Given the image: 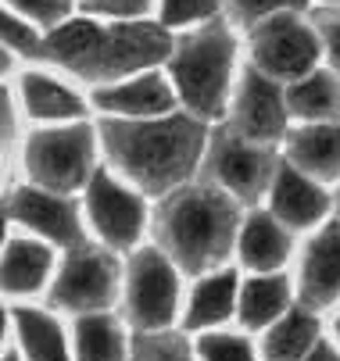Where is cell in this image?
<instances>
[{
	"mask_svg": "<svg viewBox=\"0 0 340 361\" xmlns=\"http://www.w3.org/2000/svg\"><path fill=\"white\" fill-rule=\"evenodd\" d=\"M172 29L147 18H97V15H72L58 29L47 32L43 61L58 65L61 72L111 86L136 72H147L169 61L172 54Z\"/></svg>",
	"mask_w": 340,
	"mask_h": 361,
	"instance_id": "obj_1",
	"label": "cell"
},
{
	"mask_svg": "<svg viewBox=\"0 0 340 361\" xmlns=\"http://www.w3.org/2000/svg\"><path fill=\"white\" fill-rule=\"evenodd\" d=\"M108 161L143 193H172L190 183L208 154V122L190 111H169L158 118H111L97 122Z\"/></svg>",
	"mask_w": 340,
	"mask_h": 361,
	"instance_id": "obj_2",
	"label": "cell"
},
{
	"mask_svg": "<svg viewBox=\"0 0 340 361\" xmlns=\"http://www.w3.org/2000/svg\"><path fill=\"white\" fill-rule=\"evenodd\" d=\"M240 200L208 179L176 186L154 212L158 247L190 276L219 269L240 243Z\"/></svg>",
	"mask_w": 340,
	"mask_h": 361,
	"instance_id": "obj_3",
	"label": "cell"
},
{
	"mask_svg": "<svg viewBox=\"0 0 340 361\" xmlns=\"http://www.w3.org/2000/svg\"><path fill=\"white\" fill-rule=\"evenodd\" d=\"M165 72L179 104L205 122H222L236 90V36L229 22L212 18L176 36Z\"/></svg>",
	"mask_w": 340,
	"mask_h": 361,
	"instance_id": "obj_4",
	"label": "cell"
},
{
	"mask_svg": "<svg viewBox=\"0 0 340 361\" xmlns=\"http://www.w3.org/2000/svg\"><path fill=\"white\" fill-rule=\"evenodd\" d=\"M97 133L90 122H54L51 129H40L25 140L22 161L25 172L36 186L54 190V193H72L86 186L97 172Z\"/></svg>",
	"mask_w": 340,
	"mask_h": 361,
	"instance_id": "obj_5",
	"label": "cell"
},
{
	"mask_svg": "<svg viewBox=\"0 0 340 361\" xmlns=\"http://www.w3.org/2000/svg\"><path fill=\"white\" fill-rule=\"evenodd\" d=\"M248 54H251V65H258L272 79L294 82L308 75L312 68H319V58L326 50H322V36L312 15L279 11L248 29Z\"/></svg>",
	"mask_w": 340,
	"mask_h": 361,
	"instance_id": "obj_6",
	"label": "cell"
},
{
	"mask_svg": "<svg viewBox=\"0 0 340 361\" xmlns=\"http://www.w3.org/2000/svg\"><path fill=\"white\" fill-rule=\"evenodd\" d=\"M279 158L272 143H258L233 133L229 126L215 129L208 140V154H205V179L229 190L240 204H255L258 197L269 193L276 172H279Z\"/></svg>",
	"mask_w": 340,
	"mask_h": 361,
	"instance_id": "obj_7",
	"label": "cell"
},
{
	"mask_svg": "<svg viewBox=\"0 0 340 361\" xmlns=\"http://www.w3.org/2000/svg\"><path fill=\"white\" fill-rule=\"evenodd\" d=\"M115 247H97V243H75L68 247L65 262L51 286V304L65 312H108L119 300L122 290V265L111 254Z\"/></svg>",
	"mask_w": 340,
	"mask_h": 361,
	"instance_id": "obj_8",
	"label": "cell"
},
{
	"mask_svg": "<svg viewBox=\"0 0 340 361\" xmlns=\"http://www.w3.org/2000/svg\"><path fill=\"white\" fill-rule=\"evenodd\" d=\"M179 265L162 247H143L129 257L126 269V293L122 307L133 329L140 333H158L169 329L179 307Z\"/></svg>",
	"mask_w": 340,
	"mask_h": 361,
	"instance_id": "obj_9",
	"label": "cell"
},
{
	"mask_svg": "<svg viewBox=\"0 0 340 361\" xmlns=\"http://www.w3.org/2000/svg\"><path fill=\"white\" fill-rule=\"evenodd\" d=\"M286 122H290V104H286V86L262 72L258 65H244L236 75V90L229 100L226 126L248 140L258 143H276L286 140Z\"/></svg>",
	"mask_w": 340,
	"mask_h": 361,
	"instance_id": "obj_10",
	"label": "cell"
},
{
	"mask_svg": "<svg viewBox=\"0 0 340 361\" xmlns=\"http://www.w3.org/2000/svg\"><path fill=\"white\" fill-rule=\"evenodd\" d=\"M86 219L108 247L126 250L140 240L147 212H143L140 193L129 186V179H119L108 169H97L86 183Z\"/></svg>",
	"mask_w": 340,
	"mask_h": 361,
	"instance_id": "obj_11",
	"label": "cell"
},
{
	"mask_svg": "<svg viewBox=\"0 0 340 361\" xmlns=\"http://www.w3.org/2000/svg\"><path fill=\"white\" fill-rule=\"evenodd\" d=\"M8 219L25 226L29 233L51 240L58 247H75L83 243V222H79V212L75 204L65 197V193H54V190H43V186H15L8 193Z\"/></svg>",
	"mask_w": 340,
	"mask_h": 361,
	"instance_id": "obj_12",
	"label": "cell"
},
{
	"mask_svg": "<svg viewBox=\"0 0 340 361\" xmlns=\"http://www.w3.org/2000/svg\"><path fill=\"white\" fill-rule=\"evenodd\" d=\"M93 108L111 115V118H158V115H169L183 104H179V93H176L169 72L147 68V72H136L129 79H119L111 86H97Z\"/></svg>",
	"mask_w": 340,
	"mask_h": 361,
	"instance_id": "obj_13",
	"label": "cell"
},
{
	"mask_svg": "<svg viewBox=\"0 0 340 361\" xmlns=\"http://www.w3.org/2000/svg\"><path fill=\"white\" fill-rule=\"evenodd\" d=\"M298 297L312 312H322L340 297V222H326L305 247Z\"/></svg>",
	"mask_w": 340,
	"mask_h": 361,
	"instance_id": "obj_14",
	"label": "cell"
},
{
	"mask_svg": "<svg viewBox=\"0 0 340 361\" xmlns=\"http://www.w3.org/2000/svg\"><path fill=\"white\" fill-rule=\"evenodd\" d=\"M269 200H272V212L290 226V229H305L315 226L319 219H326L329 212V193L326 183L312 179L308 172L294 169L290 161L279 165L272 186H269Z\"/></svg>",
	"mask_w": 340,
	"mask_h": 361,
	"instance_id": "obj_15",
	"label": "cell"
},
{
	"mask_svg": "<svg viewBox=\"0 0 340 361\" xmlns=\"http://www.w3.org/2000/svg\"><path fill=\"white\" fill-rule=\"evenodd\" d=\"M283 158L319 183L340 179V118L301 122L298 129H290L283 143Z\"/></svg>",
	"mask_w": 340,
	"mask_h": 361,
	"instance_id": "obj_16",
	"label": "cell"
},
{
	"mask_svg": "<svg viewBox=\"0 0 340 361\" xmlns=\"http://www.w3.org/2000/svg\"><path fill=\"white\" fill-rule=\"evenodd\" d=\"M240 262H244L251 272H276L286 265L290 257V247H294V240H290V226L272 212H255L244 229H240Z\"/></svg>",
	"mask_w": 340,
	"mask_h": 361,
	"instance_id": "obj_17",
	"label": "cell"
},
{
	"mask_svg": "<svg viewBox=\"0 0 340 361\" xmlns=\"http://www.w3.org/2000/svg\"><path fill=\"white\" fill-rule=\"evenodd\" d=\"M18 90H22V108L36 122H79L86 115L83 97L47 72H25Z\"/></svg>",
	"mask_w": 340,
	"mask_h": 361,
	"instance_id": "obj_18",
	"label": "cell"
},
{
	"mask_svg": "<svg viewBox=\"0 0 340 361\" xmlns=\"http://www.w3.org/2000/svg\"><path fill=\"white\" fill-rule=\"evenodd\" d=\"M290 118L298 122H329L340 118V75L333 68H312L308 75L286 82Z\"/></svg>",
	"mask_w": 340,
	"mask_h": 361,
	"instance_id": "obj_19",
	"label": "cell"
},
{
	"mask_svg": "<svg viewBox=\"0 0 340 361\" xmlns=\"http://www.w3.org/2000/svg\"><path fill=\"white\" fill-rule=\"evenodd\" d=\"M315 343H319V319L312 315V307L301 304L269 326L262 340V357L265 361H305Z\"/></svg>",
	"mask_w": 340,
	"mask_h": 361,
	"instance_id": "obj_20",
	"label": "cell"
},
{
	"mask_svg": "<svg viewBox=\"0 0 340 361\" xmlns=\"http://www.w3.org/2000/svg\"><path fill=\"white\" fill-rule=\"evenodd\" d=\"M236 272H212L193 286L190 300H186V329H212L222 326L233 312H236Z\"/></svg>",
	"mask_w": 340,
	"mask_h": 361,
	"instance_id": "obj_21",
	"label": "cell"
},
{
	"mask_svg": "<svg viewBox=\"0 0 340 361\" xmlns=\"http://www.w3.org/2000/svg\"><path fill=\"white\" fill-rule=\"evenodd\" d=\"M286 307H290V283L276 272H262V276L248 279L244 290H240L236 315L248 329H265L279 315H286Z\"/></svg>",
	"mask_w": 340,
	"mask_h": 361,
	"instance_id": "obj_22",
	"label": "cell"
},
{
	"mask_svg": "<svg viewBox=\"0 0 340 361\" xmlns=\"http://www.w3.org/2000/svg\"><path fill=\"white\" fill-rule=\"evenodd\" d=\"M79 361H126V329L108 312H86L75 322Z\"/></svg>",
	"mask_w": 340,
	"mask_h": 361,
	"instance_id": "obj_23",
	"label": "cell"
},
{
	"mask_svg": "<svg viewBox=\"0 0 340 361\" xmlns=\"http://www.w3.org/2000/svg\"><path fill=\"white\" fill-rule=\"evenodd\" d=\"M51 250L40 240H8L4 247V290L8 293H36L51 272Z\"/></svg>",
	"mask_w": 340,
	"mask_h": 361,
	"instance_id": "obj_24",
	"label": "cell"
},
{
	"mask_svg": "<svg viewBox=\"0 0 340 361\" xmlns=\"http://www.w3.org/2000/svg\"><path fill=\"white\" fill-rule=\"evenodd\" d=\"M15 329L29 361H68L61 326L36 307H15Z\"/></svg>",
	"mask_w": 340,
	"mask_h": 361,
	"instance_id": "obj_25",
	"label": "cell"
},
{
	"mask_svg": "<svg viewBox=\"0 0 340 361\" xmlns=\"http://www.w3.org/2000/svg\"><path fill=\"white\" fill-rule=\"evenodd\" d=\"M226 0H158V22L169 29H193L219 18Z\"/></svg>",
	"mask_w": 340,
	"mask_h": 361,
	"instance_id": "obj_26",
	"label": "cell"
},
{
	"mask_svg": "<svg viewBox=\"0 0 340 361\" xmlns=\"http://www.w3.org/2000/svg\"><path fill=\"white\" fill-rule=\"evenodd\" d=\"M129 361H198V357L190 354V347L183 343V336L158 329V333H140L133 340Z\"/></svg>",
	"mask_w": 340,
	"mask_h": 361,
	"instance_id": "obj_27",
	"label": "cell"
},
{
	"mask_svg": "<svg viewBox=\"0 0 340 361\" xmlns=\"http://www.w3.org/2000/svg\"><path fill=\"white\" fill-rule=\"evenodd\" d=\"M4 47L11 50V54H18V58H40L43 61V43H47V32L36 25V22H29V18H22L18 11H4Z\"/></svg>",
	"mask_w": 340,
	"mask_h": 361,
	"instance_id": "obj_28",
	"label": "cell"
},
{
	"mask_svg": "<svg viewBox=\"0 0 340 361\" xmlns=\"http://www.w3.org/2000/svg\"><path fill=\"white\" fill-rule=\"evenodd\" d=\"M308 8H312V0H226V15L244 29L279 11H308Z\"/></svg>",
	"mask_w": 340,
	"mask_h": 361,
	"instance_id": "obj_29",
	"label": "cell"
},
{
	"mask_svg": "<svg viewBox=\"0 0 340 361\" xmlns=\"http://www.w3.org/2000/svg\"><path fill=\"white\" fill-rule=\"evenodd\" d=\"M75 4H79V0H8L11 11H18L22 18L36 22L43 32H51L61 22H68L72 11H75Z\"/></svg>",
	"mask_w": 340,
	"mask_h": 361,
	"instance_id": "obj_30",
	"label": "cell"
},
{
	"mask_svg": "<svg viewBox=\"0 0 340 361\" xmlns=\"http://www.w3.org/2000/svg\"><path fill=\"white\" fill-rule=\"evenodd\" d=\"M198 357L201 361H255V347L251 340L236 333H208L198 343Z\"/></svg>",
	"mask_w": 340,
	"mask_h": 361,
	"instance_id": "obj_31",
	"label": "cell"
},
{
	"mask_svg": "<svg viewBox=\"0 0 340 361\" xmlns=\"http://www.w3.org/2000/svg\"><path fill=\"white\" fill-rule=\"evenodd\" d=\"M312 22L322 36V50H326V61L329 68L340 75V8L336 4H319L312 11Z\"/></svg>",
	"mask_w": 340,
	"mask_h": 361,
	"instance_id": "obj_32",
	"label": "cell"
},
{
	"mask_svg": "<svg viewBox=\"0 0 340 361\" xmlns=\"http://www.w3.org/2000/svg\"><path fill=\"white\" fill-rule=\"evenodd\" d=\"M151 4L154 0H79V11L97 18H143Z\"/></svg>",
	"mask_w": 340,
	"mask_h": 361,
	"instance_id": "obj_33",
	"label": "cell"
},
{
	"mask_svg": "<svg viewBox=\"0 0 340 361\" xmlns=\"http://www.w3.org/2000/svg\"><path fill=\"white\" fill-rule=\"evenodd\" d=\"M305 361H340V350L319 340V343H315V347L308 350V357H305Z\"/></svg>",
	"mask_w": 340,
	"mask_h": 361,
	"instance_id": "obj_34",
	"label": "cell"
},
{
	"mask_svg": "<svg viewBox=\"0 0 340 361\" xmlns=\"http://www.w3.org/2000/svg\"><path fill=\"white\" fill-rule=\"evenodd\" d=\"M11 133H15V118H11V93L4 90V143H11Z\"/></svg>",
	"mask_w": 340,
	"mask_h": 361,
	"instance_id": "obj_35",
	"label": "cell"
},
{
	"mask_svg": "<svg viewBox=\"0 0 340 361\" xmlns=\"http://www.w3.org/2000/svg\"><path fill=\"white\" fill-rule=\"evenodd\" d=\"M333 333H336V340H340V315H336V322H333Z\"/></svg>",
	"mask_w": 340,
	"mask_h": 361,
	"instance_id": "obj_36",
	"label": "cell"
},
{
	"mask_svg": "<svg viewBox=\"0 0 340 361\" xmlns=\"http://www.w3.org/2000/svg\"><path fill=\"white\" fill-rule=\"evenodd\" d=\"M319 4H336L340 8V0H319Z\"/></svg>",
	"mask_w": 340,
	"mask_h": 361,
	"instance_id": "obj_37",
	"label": "cell"
},
{
	"mask_svg": "<svg viewBox=\"0 0 340 361\" xmlns=\"http://www.w3.org/2000/svg\"><path fill=\"white\" fill-rule=\"evenodd\" d=\"M4 361H18V357H15V354H4Z\"/></svg>",
	"mask_w": 340,
	"mask_h": 361,
	"instance_id": "obj_38",
	"label": "cell"
},
{
	"mask_svg": "<svg viewBox=\"0 0 340 361\" xmlns=\"http://www.w3.org/2000/svg\"><path fill=\"white\" fill-rule=\"evenodd\" d=\"M336 197H340V193H336ZM336 204H340V200H336Z\"/></svg>",
	"mask_w": 340,
	"mask_h": 361,
	"instance_id": "obj_39",
	"label": "cell"
}]
</instances>
